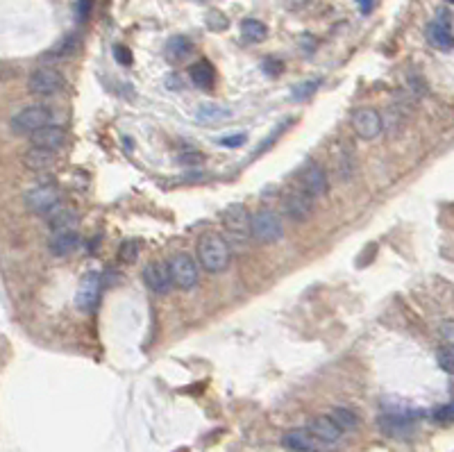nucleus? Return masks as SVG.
Wrapping results in <instances>:
<instances>
[{
  "instance_id": "obj_30",
  "label": "nucleus",
  "mask_w": 454,
  "mask_h": 452,
  "mask_svg": "<svg viewBox=\"0 0 454 452\" xmlns=\"http://www.w3.org/2000/svg\"><path fill=\"white\" fill-rule=\"evenodd\" d=\"M207 26H209V30H214V32H221V30L227 28V19L223 17L221 12H209L207 14Z\"/></svg>"
},
{
  "instance_id": "obj_12",
  "label": "nucleus",
  "mask_w": 454,
  "mask_h": 452,
  "mask_svg": "<svg viewBox=\"0 0 454 452\" xmlns=\"http://www.w3.org/2000/svg\"><path fill=\"white\" fill-rule=\"evenodd\" d=\"M427 41L438 50H452L454 48V35H452V23H450L448 12H441L427 26Z\"/></svg>"
},
{
  "instance_id": "obj_33",
  "label": "nucleus",
  "mask_w": 454,
  "mask_h": 452,
  "mask_svg": "<svg viewBox=\"0 0 454 452\" xmlns=\"http://www.w3.org/2000/svg\"><path fill=\"white\" fill-rule=\"evenodd\" d=\"M114 57L123 66L132 64V52H130V48H125V46H114Z\"/></svg>"
},
{
  "instance_id": "obj_17",
  "label": "nucleus",
  "mask_w": 454,
  "mask_h": 452,
  "mask_svg": "<svg viewBox=\"0 0 454 452\" xmlns=\"http://www.w3.org/2000/svg\"><path fill=\"white\" fill-rule=\"evenodd\" d=\"M80 246V232L68 230V232H55L48 241V248L55 257H66Z\"/></svg>"
},
{
  "instance_id": "obj_35",
  "label": "nucleus",
  "mask_w": 454,
  "mask_h": 452,
  "mask_svg": "<svg viewBox=\"0 0 454 452\" xmlns=\"http://www.w3.org/2000/svg\"><path fill=\"white\" fill-rule=\"evenodd\" d=\"M357 5H359V12H362V14H371L375 0H357Z\"/></svg>"
},
{
  "instance_id": "obj_15",
  "label": "nucleus",
  "mask_w": 454,
  "mask_h": 452,
  "mask_svg": "<svg viewBox=\"0 0 454 452\" xmlns=\"http://www.w3.org/2000/svg\"><path fill=\"white\" fill-rule=\"evenodd\" d=\"M32 139V146H37V148H46V150H55L57 153L59 148H64L66 146V141H68V132L64 130V128H59V126H46V128H41V130H37L34 135H30Z\"/></svg>"
},
{
  "instance_id": "obj_19",
  "label": "nucleus",
  "mask_w": 454,
  "mask_h": 452,
  "mask_svg": "<svg viewBox=\"0 0 454 452\" xmlns=\"http://www.w3.org/2000/svg\"><path fill=\"white\" fill-rule=\"evenodd\" d=\"M377 425H379L388 436H397V434H404V432L411 430L413 416H411V414H384V416L377 420Z\"/></svg>"
},
{
  "instance_id": "obj_5",
  "label": "nucleus",
  "mask_w": 454,
  "mask_h": 452,
  "mask_svg": "<svg viewBox=\"0 0 454 452\" xmlns=\"http://www.w3.org/2000/svg\"><path fill=\"white\" fill-rule=\"evenodd\" d=\"M168 266H170V275H173L175 286H179L182 291H191L198 286L200 268H198V262H195L191 255H186V253L173 255L168 262Z\"/></svg>"
},
{
  "instance_id": "obj_23",
  "label": "nucleus",
  "mask_w": 454,
  "mask_h": 452,
  "mask_svg": "<svg viewBox=\"0 0 454 452\" xmlns=\"http://www.w3.org/2000/svg\"><path fill=\"white\" fill-rule=\"evenodd\" d=\"M241 37L248 43H261L268 37V28L264 26L259 19H246L241 23Z\"/></svg>"
},
{
  "instance_id": "obj_7",
  "label": "nucleus",
  "mask_w": 454,
  "mask_h": 452,
  "mask_svg": "<svg viewBox=\"0 0 454 452\" xmlns=\"http://www.w3.org/2000/svg\"><path fill=\"white\" fill-rule=\"evenodd\" d=\"M66 87V80L61 71H57L55 66H41L37 68V71L30 75V82H28V89L30 93H34V96H55V93H59L61 89Z\"/></svg>"
},
{
  "instance_id": "obj_6",
  "label": "nucleus",
  "mask_w": 454,
  "mask_h": 452,
  "mask_svg": "<svg viewBox=\"0 0 454 452\" xmlns=\"http://www.w3.org/2000/svg\"><path fill=\"white\" fill-rule=\"evenodd\" d=\"M52 121V112L43 105H30L12 119V130L17 135H34L37 130H41L46 126H50Z\"/></svg>"
},
{
  "instance_id": "obj_25",
  "label": "nucleus",
  "mask_w": 454,
  "mask_h": 452,
  "mask_svg": "<svg viewBox=\"0 0 454 452\" xmlns=\"http://www.w3.org/2000/svg\"><path fill=\"white\" fill-rule=\"evenodd\" d=\"M330 416L336 420V425H339L343 432L355 430V427L359 425V418H357V414H355V411L346 409V407H336V409H332V414H330Z\"/></svg>"
},
{
  "instance_id": "obj_13",
  "label": "nucleus",
  "mask_w": 454,
  "mask_h": 452,
  "mask_svg": "<svg viewBox=\"0 0 454 452\" xmlns=\"http://www.w3.org/2000/svg\"><path fill=\"white\" fill-rule=\"evenodd\" d=\"M282 446H284L286 450H293V452H323L325 443L316 439L309 427H304V430L286 432L284 436H282Z\"/></svg>"
},
{
  "instance_id": "obj_29",
  "label": "nucleus",
  "mask_w": 454,
  "mask_h": 452,
  "mask_svg": "<svg viewBox=\"0 0 454 452\" xmlns=\"http://www.w3.org/2000/svg\"><path fill=\"white\" fill-rule=\"evenodd\" d=\"M139 241H123L121 244V250H119V259L125 264H135L137 257H139Z\"/></svg>"
},
{
  "instance_id": "obj_1",
  "label": "nucleus",
  "mask_w": 454,
  "mask_h": 452,
  "mask_svg": "<svg viewBox=\"0 0 454 452\" xmlns=\"http://www.w3.org/2000/svg\"><path fill=\"white\" fill-rule=\"evenodd\" d=\"M198 259L200 266L209 273H223L230 266L232 253L230 244L216 232H207L198 239Z\"/></svg>"
},
{
  "instance_id": "obj_21",
  "label": "nucleus",
  "mask_w": 454,
  "mask_h": 452,
  "mask_svg": "<svg viewBox=\"0 0 454 452\" xmlns=\"http://www.w3.org/2000/svg\"><path fill=\"white\" fill-rule=\"evenodd\" d=\"M48 225L55 232H68V230H77L80 228V216H77L73 209H57L50 218H48Z\"/></svg>"
},
{
  "instance_id": "obj_3",
  "label": "nucleus",
  "mask_w": 454,
  "mask_h": 452,
  "mask_svg": "<svg viewBox=\"0 0 454 452\" xmlns=\"http://www.w3.org/2000/svg\"><path fill=\"white\" fill-rule=\"evenodd\" d=\"M59 205H61V196L57 186L52 184H39L26 193L28 212H32L37 216H52L59 209Z\"/></svg>"
},
{
  "instance_id": "obj_10",
  "label": "nucleus",
  "mask_w": 454,
  "mask_h": 452,
  "mask_svg": "<svg viewBox=\"0 0 454 452\" xmlns=\"http://www.w3.org/2000/svg\"><path fill=\"white\" fill-rule=\"evenodd\" d=\"M352 128L362 139H375L379 137V132L384 130V119L379 116V112H375L371 107H362L352 114Z\"/></svg>"
},
{
  "instance_id": "obj_22",
  "label": "nucleus",
  "mask_w": 454,
  "mask_h": 452,
  "mask_svg": "<svg viewBox=\"0 0 454 452\" xmlns=\"http://www.w3.org/2000/svg\"><path fill=\"white\" fill-rule=\"evenodd\" d=\"M164 52H166L168 61L177 64V61H184L193 52V43L186 37H173V39H168L166 50H164Z\"/></svg>"
},
{
  "instance_id": "obj_4",
  "label": "nucleus",
  "mask_w": 454,
  "mask_h": 452,
  "mask_svg": "<svg viewBox=\"0 0 454 452\" xmlns=\"http://www.w3.org/2000/svg\"><path fill=\"white\" fill-rule=\"evenodd\" d=\"M253 237L261 244H277L284 237V223L273 209H259L253 214Z\"/></svg>"
},
{
  "instance_id": "obj_14",
  "label": "nucleus",
  "mask_w": 454,
  "mask_h": 452,
  "mask_svg": "<svg viewBox=\"0 0 454 452\" xmlns=\"http://www.w3.org/2000/svg\"><path fill=\"white\" fill-rule=\"evenodd\" d=\"M300 182H302V189H307L314 198L325 196V193L330 191V180H327L325 168L316 161L304 166V170L300 173Z\"/></svg>"
},
{
  "instance_id": "obj_24",
  "label": "nucleus",
  "mask_w": 454,
  "mask_h": 452,
  "mask_svg": "<svg viewBox=\"0 0 454 452\" xmlns=\"http://www.w3.org/2000/svg\"><path fill=\"white\" fill-rule=\"evenodd\" d=\"M191 80H193V84H198V87L209 89L211 84H214V80H216L214 66H211L207 59H200L198 64L191 66Z\"/></svg>"
},
{
  "instance_id": "obj_34",
  "label": "nucleus",
  "mask_w": 454,
  "mask_h": 452,
  "mask_svg": "<svg viewBox=\"0 0 454 452\" xmlns=\"http://www.w3.org/2000/svg\"><path fill=\"white\" fill-rule=\"evenodd\" d=\"M89 12H91V0H80L77 3V19L84 21L89 17Z\"/></svg>"
},
{
  "instance_id": "obj_37",
  "label": "nucleus",
  "mask_w": 454,
  "mask_h": 452,
  "mask_svg": "<svg viewBox=\"0 0 454 452\" xmlns=\"http://www.w3.org/2000/svg\"><path fill=\"white\" fill-rule=\"evenodd\" d=\"M452 3H454V0H452Z\"/></svg>"
},
{
  "instance_id": "obj_16",
  "label": "nucleus",
  "mask_w": 454,
  "mask_h": 452,
  "mask_svg": "<svg viewBox=\"0 0 454 452\" xmlns=\"http://www.w3.org/2000/svg\"><path fill=\"white\" fill-rule=\"evenodd\" d=\"M309 430H311V434L316 436V439L323 441L325 446H334V443L343 436V430H341L339 425H336V420L332 416H316V418H311Z\"/></svg>"
},
{
  "instance_id": "obj_31",
  "label": "nucleus",
  "mask_w": 454,
  "mask_h": 452,
  "mask_svg": "<svg viewBox=\"0 0 454 452\" xmlns=\"http://www.w3.org/2000/svg\"><path fill=\"white\" fill-rule=\"evenodd\" d=\"M432 418L438 423H450V420H454V404H443V407L434 409Z\"/></svg>"
},
{
  "instance_id": "obj_27",
  "label": "nucleus",
  "mask_w": 454,
  "mask_h": 452,
  "mask_svg": "<svg viewBox=\"0 0 454 452\" xmlns=\"http://www.w3.org/2000/svg\"><path fill=\"white\" fill-rule=\"evenodd\" d=\"M436 362H438V366L445 371V373H450V375H454V346H443V348H438V353H436Z\"/></svg>"
},
{
  "instance_id": "obj_26",
  "label": "nucleus",
  "mask_w": 454,
  "mask_h": 452,
  "mask_svg": "<svg viewBox=\"0 0 454 452\" xmlns=\"http://www.w3.org/2000/svg\"><path fill=\"white\" fill-rule=\"evenodd\" d=\"M355 170H357V166H355V155H352V150L348 148V150L341 153V157H339L341 180H352V177H355Z\"/></svg>"
},
{
  "instance_id": "obj_9",
  "label": "nucleus",
  "mask_w": 454,
  "mask_h": 452,
  "mask_svg": "<svg viewBox=\"0 0 454 452\" xmlns=\"http://www.w3.org/2000/svg\"><path fill=\"white\" fill-rule=\"evenodd\" d=\"M144 284L150 289L152 293H168L175 286L173 275H170V266L164 262H150L144 266Z\"/></svg>"
},
{
  "instance_id": "obj_20",
  "label": "nucleus",
  "mask_w": 454,
  "mask_h": 452,
  "mask_svg": "<svg viewBox=\"0 0 454 452\" xmlns=\"http://www.w3.org/2000/svg\"><path fill=\"white\" fill-rule=\"evenodd\" d=\"M23 164H26L30 170H46L55 164V150H46V148L32 146L23 155Z\"/></svg>"
},
{
  "instance_id": "obj_2",
  "label": "nucleus",
  "mask_w": 454,
  "mask_h": 452,
  "mask_svg": "<svg viewBox=\"0 0 454 452\" xmlns=\"http://www.w3.org/2000/svg\"><path fill=\"white\" fill-rule=\"evenodd\" d=\"M223 228L234 246H246L248 239L253 237V216L244 205H232L223 214Z\"/></svg>"
},
{
  "instance_id": "obj_36",
  "label": "nucleus",
  "mask_w": 454,
  "mask_h": 452,
  "mask_svg": "<svg viewBox=\"0 0 454 452\" xmlns=\"http://www.w3.org/2000/svg\"><path fill=\"white\" fill-rule=\"evenodd\" d=\"M443 334L448 337L450 341H454V325L452 323H448V325H443ZM454 346V344H452Z\"/></svg>"
},
{
  "instance_id": "obj_8",
  "label": "nucleus",
  "mask_w": 454,
  "mask_h": 452,
  "mask_svg": "<svg viewBox=\"0 0 454 452\" xmlns=\"http://www.w3.org/2000/svg\"><path fill=\"white\" fill-rule=\"evenodd\" d=\"M100 293H103V279H100L98 273H87V275L80 279V286H77L75 307L84 311V314H89V311L98 307Z\"/></svg>"
},
{
  "instance_id": "obj_28",
  "label": "nucleus",
  "mask_w": 454,
  "mask_h": 452,
  "mask_svg": "<svg viewBox=\"0 0 454 452\" xmlns=\"http://www.w3.org/2000/svg\"><path fill=\"white\" fill-rule=\"evenodd\" d=\"M318 87H320V80L300 82V84H295V87H293L291 96H293L295 100H307V98H311V96H314V93L318 91Z\"/></svg>"
},
{
  "instance_id": "obj_11",
  "label": "nucleus",
  "mask_w": 454,
  "mask_h": 452,
  "mask_svg": "<svg viewBox=\"0 0 454 452\" xmlns=\"http://www.w3.org/2000/svg\"><path fill=\"white\" fill-rule=\"evenodd\" d=\"M284 209L288 218H293L295 223L307 221L311 216V209H314V196L307 189H291L286 191L284 196Z\"/></svg>"
},
{
  "instance_id": "obj_32",
  "label": "nucleus",
  "mask_w": 454,
  "mask_h": 452,
  "mask_svg": "<svg viewBox=\"0 0 454 452\" xmlns=\"http://www.w3.org/2000/svg\"><path fill=\"white\" fill-rule=\"evenodd\" d=\"M248 141V137L244 135V132H239V135H232V137H223L221 141V146H225V148H239V146H244Z\"/></svg>"
},
{
  "instance_id": "obj_18",
  "label": "nucleus",
  "mask_w": 454,
  "mask_h": 452,
  "mask_svg": "<svg viewBox=\"0 0 454 452\" xmlns=\"http://www.w3.org/2000/svg\"><path fill=\"white\" fill-rule=\"evenodd\" d=\"M232 116V109L225 107V105H218V103H205L198 107V114H195V119H198V123H202V126H218V123H225L230 121Z\"/></svg>"
}]
</instances>
